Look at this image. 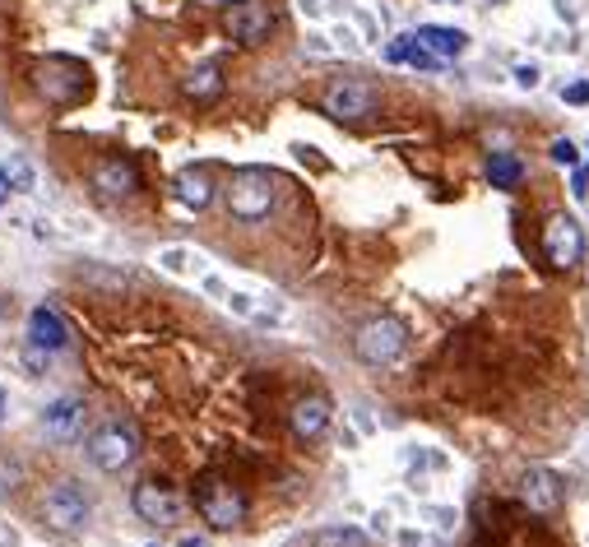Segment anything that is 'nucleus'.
<instances>
[{"label": "nucleus", "instance_id": "nucleus-28", "mask_svg": "<svg viewBox=\"0 0 589 547\" xmlns=\"http://www.w3.org/2000/svg\"><path fill=\"white\" fill-rule=\"evenodd\" d=\"M172 547H209V538H205V534H195V529H181Z\"/></svg>", "mask_w": 589, "mask_h": 547}, {"label": "nucleus", "instance_id": "nucleus-21", "mask_svg": "<svg viewBox=\"0 0 589 547\" xmlns=\"http://www.w3.org/2000/svg\"><path fill=\"white\" fill-rule=\"evenodd\" d=\"M0 172H5V181H10V191H19V195H28L33 186H38V177H33V163H28V158H19V153H14L10 163H0Z\"/></svg>", "mask_w": 589, "mask_h": 547}, {"label": "nucleus", "instance_id": "nucleus-26", "mask_svg": "<svg viewBox=\"0 0 589 547\" xmlns=\"http://www.w3.org/2000/svg\"><path fill=\"white\" fill-rule=\"evenodd\" d=\"M427 515H432V524H436V529H455V520H460V515H455L450 506H432Z\"/></svg>", "mask_w": 589, "mask_h": 547}, {"label": "nucleus", "instance_id": "nucleus-22", "mask_svg": "<svg viewBox=\"0 0 589 547\" xmlns=\"http://www.w3.org/2000/svg\"><path fill=\"white\" fill-rule=\"evenodd\" d=\"M154 260H158V269H163V274H191V260H200V255H191L186 246H163Z\"/></svg>", "mask_w": 589, "mask_h": 547}, {"label": "nucleus", "instance_id": "nucleus-13", "mask_svg": "<svg viewBox=\"0 0 589 547\" xmlns=\"http://www.w3.org/2000/svg\"><path fill=\"white\" fill-rule=\"evenodd\" d=\"M28 348H38V353H65L70 348V325L61 320L56 306H33L28 311Z\"/></svg>", "mask_w": 589, "mask_h": 547}, {"label": "nucleus", "instance_id": "nucleus-6", "mask_svg": "<svg viewBox=\"0 0 589 547\" xmlns=\"http://www.w3.org/2000/svg\"><path fill=\"white\" fill-rule=\"evenodd\" d=\"M130 510H135L144 524L177 529V524L186 520V510H191V501L181 497L177 487H167V483H158V478H149V483H135V492H130Z\"/></svg>", "mask_w": 589, "mask_h": 547}, {"label": "nucleus", "instance_id": "nucleus-17", "mask_svg": "<svg viewBox=\"0 0 589 547\" xmlns=\"http://www.w3.org/2000/svg\"><path fill=\"white\" fill-rule=\"evenodd\" d=\"M79 422H84V404H79L75 395H61L42 408V427L52 436H61V441H70V436L79 432Z\"/></svg>", "mask_w": 589, "mask_h": 547}, {"label": "nucleus", "instance_id": "nucleus-4", "mask_svg": "<svg viewBox=\"0 0 589 547\" xmlns=\"http://www.w3.org/2000/svg\"><path fill=\"white\" fill-rule=\"evenodd\" d=\"M33 84H38V93L47 102H56V107H75V102L89 93V70L79 61H70V56H47V61L33 65Z\"/></svg>", "mask_w": 589, "mask_h": 547}, {"label": "nucleus", "instance_id": "nucleus-35", "mask_svg": "<svg viewBox=\"0 0 589 547\" xmlns=\"http://www.w3.org/2000/svg\"><path fill=\"white\" fill-rule=\"evenodd\" d=\"M149 547H158V543H149Z\"/></svg>", "mask_w": 589, "mask_h": 547}, {"label": "nucleus", "instance_id": "nucleus-8", "mask_svg": "<svg viewBox=\"0 0 589 547\" xmlns=\"http://www.w3.org/2000/svg\"><path fill=\"white\" fill-rule=\"evenodd\" d=\"M218 24H223V33H228L237 47H260V42L269 38V28H274V14H269V5H260V0H228V5L218 10Z\"/></svg>", "mask_w": 589, "mask_h": 547}, {"label": "nucleus", "instance_id": "nucleus-10", "mask_svg": "<svg viewBox=\"0 0 589 547\" xmlns=\"http://www.w3.org/2000/svg\"><path fill=\"white\" fill-rule=\"evenodd\" d=\"M543 255L552 260V269H576L585 255V232L571 214H552L543 223Z\"/></svg>", "mask_w": 589, "mask_h": 547}, {"label": "nucleus", "instance_id": "nucleus-31", "mask_svg": "<svg viewBox=\"0 0 589 547\" xmlns=\"http://www.w3.org/2000/svg\"><path fill=\"white\" fill-rule=\"evenodd\" d=\"M5 418H10V395H5V385H0V427H5Z\"/></svg>", "mask_w": 589, "mask_h": 547}, {"label": "nucleus", "instance_id": "nucleus-20", "mask_svg": "<svg viewBox=\"0 0 589 547\" xmlns=\"http://www.w3.org/2000/svg\"><path fill=\"white\" fill-rule=\"evenodd\" d=\"M311 547H372V538L362 529H353V524H330V529H321L311 538Z\"/></svg>", "mask_w": 589, "mask_h": 547}, {"label": "nucleus", "instance_id": "nucleus-32", "mask_svg": "<svg viewBox=\"0 0 589 547\" xmlns=\"http://www.w3.org/2000/svg\"><path fill=\"white\" fill-rule=\"evenodd\" d=\"M307 47H311V51H330V42H325L321 33H311V38H307Z\"/></svg>", "mask_w": 589, "mask_h": 547}, {"label": "nucleus", "instance_id": "nucleus-7", "mask_svg": "<svg viewBox=\"0 0 589 547\" xmlns=\"http://www.w3.org/2000/svg\"><path fill=\"white\" fill-rule=\"evenodd\" d=\"M195 510H200V520H205L209 529L228 534V529H237V524H242L246 497L232 483H223V478H205V483H200V492H195Z\"/></svg>", "mask_w": 589, "mask_h": 547}, {"label": "nucleus", "instance_id": "nucleus-33", "mask_svg": "<svg viewBox=\"0 0 589 547\" xmlns=\"http://www.w3.org/2000/svg\"><path fill=\"white\" fill-rule=\"evenodd\" d=\"M5 200H10V181H5V172H0V209H5Z\"/></svg>", "mask_w": 589, "mask_h": 547}, {"label": "nucleus", "instance_id": "nucleus-9", "mask_svg": "<svg viewBox=\"0 0 589 547\" xmlns=\"http://www.w3.org/2000/svg\"><path fill=\"white\" fill-rule=\"evenodd\" d=\"M321 107L334 121H362L376 112V89L367 79H334L330 89L321 93Z\"/></svg>", "mask_w": 589, "mask_h": 547}, {"label": "nucleus", "instance_id": "nucleus-14", "mask_svg": "<svg viewBox=\"0 0 589 547\" xmlns=\"http://www.w3.org/2000/svg\"><path fill=\"white\" fill-rule=\"evenodd\" d=\"M520 501H525L534 515H557L566 501V487L552 469H529L525 478H520Z\"/></svg>", "mask_w": 589, "mask_h": 547}, {"label": "nucleus", "instance_id": "nucleus-1", "mask_svg": "<svg viewBox=\"0 0 589 547\" xmlns=\"http://www.w3.org/2000/svg\"><path fill=\"white\" fill-rule=\"evenodd\" d=\"M274 200H279V177H274V172H265V167H242V172H232V181H228L232 218L260 223V218H269Z\"/></svg>", "mask_w": 589, "mask_h": 547}, {"label": "nucleus", "instance_id": "nucleus-25", "mask_svg": "<svg viewBox=\"0 0 589 547\" xmlns=\"http://www.w3.org/2000/svg\"><path fill=\"white\" fill-rule=\"evenodd\" d=\"M223 302H228L232 311H242V316H251V320H256V311H260V306H256V297H246V293H228Z\"/></svg>", "mask_w": 589, "mask_h": 547}, {"label": "nucleus", "instance_id": "nucleus-5", "mask_svg": "<svg viewBox=\"0 0 589 547\" xmlns=\"http://www.w3.org/2000/svg\"><path fill=\"white\" fill-rule=\"evenodd\" d=\"M89 459H93V469H103V473H126L140 459V432L130 422H103L89 436Z\"/></svg>", "mask_w": 589, "mask_h": 547}, {"label": "nucleus", "instance_id": "nucleus-27", "mask_svg": "<svg viewBox=\"0 0 589 547\" xmlns=\"http://www.w3.org/2000/svg\"><path fill=\"white\" fill-rule=\"evenodd\" d=\"M515 84L520 89H538V65H515Z\"/></svg>", "mask_w": 589, "mask_h": 547}, {"label": "nucleus", "instance_id": "nucleus-19", "mask_svg": "<svg viewBox=\"0 0 589 547\" xmlns=\"http://www.w3.org/2000/svg\"><path fill=\"white\" fill-rule=\"evenodd\" d=\"M520 177H525L520 158H511V153H492V158H487V181H492L497 191H515Z\"/></svg>", "mask_w": 589, "mask_h": 547}, {"label": "nucleus", "instance_id": "nucleus-15", "mask_svg": "<svg viewBox=\"0 0 589 547\" xmlns=\"http://www.w3.org/2000/svg\"><path fill=\"white\" fill-rule=\"evenodd\" d=\"M172 200H177L186 214H200V209H209V200H214V177H209L205 167H186V172L172 177Z\"/></svg>", "mask_w": 589, "mask_h": 547}, {"label": "nucleus", "instance_id": "nucleus-24", "mask_svg": "<svg viewBox=\"0 0 589 547\" xmlns=\"http://www.w3.org/2000/svg\"><path fill=\"white\" fill-rule=\"evenodd\" d=\"M562 102H571V107H589V79H576V84H566V89H562Z\"/></svg>", "mask_w": 589, "mask_h": 547}, {"label": "nucleus", "instance_id": "nucleus-34", "mask_svg": "<svg viewBox=\"0 0 589 547\" xmlns=\"http://www.w3.org/2000/svg\"><path fill=\"white\" fill-rule=\"evenodd\" d=\"M441 5H455V0H441Z\"/></svg>", "mask_w": 589, "mask_h": 547}, {"label": "nucleus", "instance_id": "nucleus-23", "mask_svg": "<svg viewBox=\"0 0 589 547\" xmlns=\"http://www.w3.org/2000/svg\"><path fill=\"white\" fill-rule=\"evenodd\" d=\"M552 163H562V167H580V149L576 140H552Z\"/></svg>", "mask_w": 589, "mask_h": 547}, {"label": "nucleus", "instance_id": "nucleus-16", "mask_svg": "<svg viewBox=\"0 0 589 547\" xmlns=\"http://www.w3.org/2000/svg\"><path fill=\"white\" fill-rule=\"evenodd\" d=\"M223 93V65L218 61H200L181 75V98L191 102H214Z\"/></svg>", "mask_w": 589, "mask_h": 547}, {"label": "nucleus", "instance_id": "nucleus-29", "mask_svg": "<svg viewBox=\"0 0 589 547\" xmlns=\"http://www.w3.org/2000/svg\"><path fill=\"white\" fill-rule=\"evenodd\" d=\"M10 492H14V469L5 464V459H0V501L10 497Z\"/></svg>", "mask_w": 589, "mask_h": 547}, {"label": "nucleus", "instance_id": "nucleus-12", "mask_svg": "<svg viewBox=\"0 0 589 547\" xmlns=\"http://www.w3.org/2000/svg\"><path fill=\"white\" fill-rule=\"evenodd\" d=\"M330 422H334V404L325 390H311V395H302L288 408V427H293L297 441H321L330 432Z\"/></svg>", "mask_w": 589, "mask_h": 547}, {"label": "nucleus", "instance_id": "nucleus-2", "mask_svg": "<svg viewBox=\"0 0 589 547\" xmlns=\"http://www.w3.org/2000/svg\"><path fill=\"white\" fill-rule=\"evenodd\" d=\"M404 348H409V325L399 316H372L353 334V353L367 367H390V362L404 357Z\"/></svg>", "mask_w": 589, "mask_h": 547}, {"label": "nucleus", "instance_id": "nucleus-30", "mask_svg": "<svg viewBox=\"0 0 589 547\" xmlns=\"http://www.w3.org/2000/svg\"><path fill=\"white\" fill-rule=\"evenodd\" d=\"M423 543V534H413V529H404V534H399V547H418Z\"/></svg>", "mask_w": 589, "mask_h": 547}, {"label": "nucleus", "instance_id": "nucleus-18", "mask_svg": "<svg viewBox=\"0 0 589 547\" xmlns=\"http://www.w3.org/2000/svg\"><path fill=\"white\" fill-rule=\"evenodd\" d=\"M413 38L423 42L432 56H441V61H455V56H464V47H469V38H464L460 28H441V24H423Z\"/></svg>", "mask_w": 589, "mask_h": 547}, {"label": "nucleus", "instance_id": "nucleus-3", "mask_svg": "<svg viewBox=\"0 0 589 547\" xmlns=\"http://www.w3.org/2000/svg\"><path fill=\"white\" fill-rule=\"evenodd\" d=\"M89 515H93V501L84 492V483L61 478V483L47 487V497H42V524L47 529H56V534H84Z\"/></svg>", "mask_w": 589, "mask_h": 547}, {"label": "nucleus", "instance_id": "nucleus-11", "mask_svg": "<svg viewBox=\"0 0 589 547\" xmlns=\"http://www.w3.org/2000/svg\"><path fill=\"white\" fill-rule=\"evenodd\" d=\"M93 191L107 204H126L140 195V172H135L130 158H103V163L93 167Z\"/></svg>", "mask_w": 589, "mask_h": 547}]
</instances>
